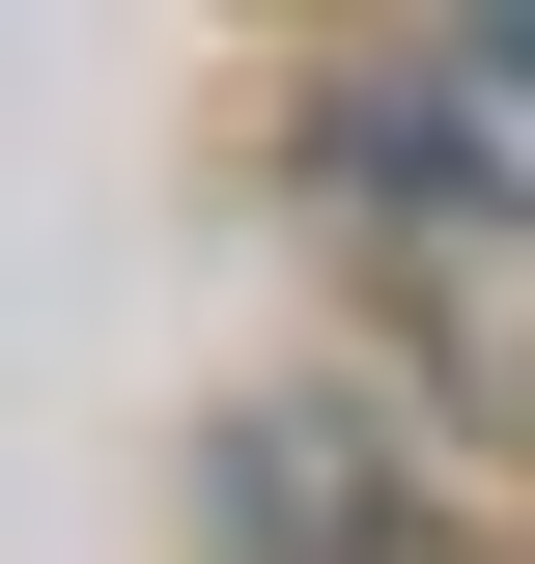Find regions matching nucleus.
<instances>
[{
  "label": "nucleus",
  "instance_id": "1",
  "mask_svg": "<svg viewBox=\"0 0 535 564\" xmlns=\"http://www.w3.org/2000/svg\"><path fill=\"white\" fill-rule=\"evenodd\" d=\"M395 170L423 198H535V29H451V57L395 85Z\"/></svg>",
  "mask_w": 535,
  "mask_h": 564
}]
</instances>
